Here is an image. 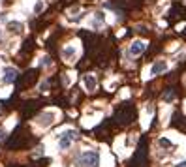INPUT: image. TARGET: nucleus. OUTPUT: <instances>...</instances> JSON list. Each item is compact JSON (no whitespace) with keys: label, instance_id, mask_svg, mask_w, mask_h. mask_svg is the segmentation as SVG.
I'll list each match as a JSON object with an SVG mask.
<instances>
[{"label":"nucleus","instance_id":"f03ea898","mask_svg":"<svg viewBox=\"0 0 186 167\" xmlns=\"http://www.w3.org/2000/svg\"><path fill=\"white\" fill-rule=\"evenodd\" d=\"M30 141V132H26L25 128H21L19 126L17 130L13 132V135L10 137V141H8V148L10 150H17V148H23V146H26Z\"/></svg>","mask_w":186,"mask_h":167},{"label":"nucleus","instance_id":"2eb2a0df","mask_svg":"<svg viewBox=\"0 0 186 167\" xmlns=\"http://www.w3.org/2000/svg\"><path fill=\"white\" fill-rule=\"evenodd\" d=\"M137 2H139V0H118V4H120V6H124V8H128V10L136 8Z\"/></svg>","mask_w":186,"mask_h":167},{"label":"nucleus","instance_id":"6ab92c4d","mask_svg":"<svg viewBox=\"0 0 186 167\" xmlns=\"http://www.w3.org/2000/svg\"><path fill=\"white\" fill-rule=\"evenodd\" d=\"M177 167H186V161H180V164H177Z\"/></svg>","mask_w":186,"mask_h":167},{"label":"nucleus","instance_id":"a211bd4d","mask_svg":"<svg viewBox=\"0 0 186 167\" xmlns=\"http://www.w3.org/2000/svg\"><path fill=\"white\" fill-rule=\"evenodd\" d=\"M160 145H162V146H173L169 139H160Z\"/></svg>","mask_w":186,"mask_h":167},{"label":"nucleus","instance_id":"dca6fc26","mask_svg":"<svg viewBox=\"0 0 186 167\" xmlns=\"http://www.w3.org/2000/svg\"><path fill=\"white\" fill-rule=\"evenodd\" d=\"M173 98H175V90H173V88H167V90H165V94H164V100H165V101H171Z\"/></svg>","mask_w":186,"mask_h":167},{"label":"nucleus","instance_id":"6e6552de","mask_svg":"<svg viewBox=\"0 0 186 167\" xmlns=\"http://www.w3.org/2000/svg\"><path fill=\"white\" fill-rule=\"evenodd\" d=\"M145 47H147V45H145L143 41H133L132 47H130V53H132V55H141L145 51Z\"/></svg>","mask_w":186,"mask_h":167},{"label":"nucleus","instance_id":"1a4fd4ad","mask_svg":"<svg viewBox=\"0 0 186 167\" xmlns=\"http://www.w3.org/2000/svg\"><path fill=\"white\" fill-rule=\"evenodd\" d=\"M15 79H17V71H15L13 68H8V70L4 71V81H6V83H13Z\"/></svg>","mask_w":186,"mask_h":167},{"label":"nucleus","instance_id":"9d476101","mask_svg":"<svg viewBox=\"0 0 186 167\" xmlns=\"http://www.w3.org/2000/svg\"><path fill=\"white\" fill-rule=\"evenodd\" d=\"M85 85H86V90H90V92H92V90H96V77H94V75H85Z\"/></svg>","mask_w":186,"mask_h":167},{"label":"nucleus","instance_id":"aec40b11","mask_svg":"<svg viewBox=\"0 0 186 167\" xmlns=\"http://www.w3.org/2000/svg\"><path fill=\"white\" fill-rule=\"evenodd\" d=\"M2 139H4V132H0V141H2Z\"/></svg>","mask_w":186,"mask_h":167},{"label":"nucleus","instance_id":"0eeeda50","mask_svg":"<svg viewBox=\"0 0 186 167\" xmlns=\"http://www.w3.org/2000/svg\"><path fill=\"white\" fill-rule=\"evenodd\" d=\"M72 139H75V132L73 130H68V132L62 133V139H60V148H68L72 145Z\"/></svg>","mask_w":186,"mask_h":167},{"label":"nucleus","instance_id":"f257e3e1","mask_svg":"<svg viewBox=\"0 0 186 167\" xmlns=\"http://www.w3.org/2000/svg\"><path fill=\"white\" fill-rule=\"evenodd\" d=\"M113 120L117 122L118 126H126V124H130V122H133L136 120V107H133L132 103H122V105L115 111Z\"/></svg>","mask_w":186,"mask_h":167},{"label":"nucleus","instance_id":"39448f33","mask_svg":"<svg viewBox=\"0 0 186 167\" xmlns=\"http://www.w3.org/2000/svg\"><path fill=\"white\" fill-rule=\"evenodd\" d=\"M36 79H38V70H28V71H25V73L21 75V79L17 81V88H19V90H25V86L34 85V83H36Z\"/></svg>","mask_w":186,"mask_h":167},{"label":"nucleus","instance_id":"4468645a","mask_svg":"<svg viewBox=\"0 0 186 167\" xmlns=\"http://www.w3.org/2000/svg\"><path fill=\"white\" fill-rule=\"evenodd\" d=\"M34 49V41H32V38H28L25 43H23V47H21V51L23 53H30V51Z\"/></svg>","mask_w":186,"mask_h":167},{"label":"nucleus","instance_id":"7ed1b4c3","mask_svg":"<svg viewBox=\"0 0 186 167\" xmlns=\"http://www.w3.org/2000/svg\"><path fill=\"white\" fill-rule=\"evenodd\" d=\"M130 167H147V139H141V145L137 146L136 154H133Z\"/></svg>","mask_w":186,"mask_h":167},{"label":"nucleus","instance_id":"f3484780","mask_svg":"<svg viewBox=\"0 0 186 167\" xmlns=\"http://www.w3.org/2000/svg\"><path fill=\"white\" fill-rule=\"evenodd\" d=\"M73 55H75V49H73V47L64 49V58H70V57H73Z\"/></svg>","mask_w":186,"mask_h":167},{"label":"nucleus","instance_id":"412c9836","mask_svg":"<svg viewBox=\"0 0 186 167\" xmlns=\"http://www.w3.org/2000/svg\"><path fill=\"white\" fill-rule=\"evenodd\" d=\"M15 167H26V165H15Z\"/></svg>","mask_w":186,"mask_h":167},{"label":"nucleus","instance_id":"ddd939ff","mask_svg":"<svg viewBox=\"0 0 186 167\" xmlns=\"http://www.w3.org/2000/svg\"><path fill=\"white\" fill-rule=\"evenodd\" d=\"M8 30L13 32V34H19L23 30V25H21V23H10V25H8Z\"/></svg>","mask_w":186,"mask_h":167},{"label":"nucleus","instance_id":"f8f14e48","mask_svg":"<svg viewBox=\"0 0 186 167\" xmlns=\"http://www.w3.org/2000/svg\"><path fill=\"white\" fill-rule=\"evenodd\" d=\"M165 68H167V64H165L164 60H160L152 66V73H162V71H165Z\"/></svg>","mask_w":186,"mask_h":167},{"label":"nucleus","instance_id":"4be33fe9","mask_svg":"<svg viewBox=\"0 0 186 167\" xmlns=\"http://www.w3.org/2000/svg\"><path fill=\"white\" fill-rule=\"evenodd\" d=\"M184 36H186V32H184Z\"/></svg>","mask_w":186,"mask_h":167},{"label":"nucleus","instance_id":"9b49d317","mask_svg":"<svg viewBox=\"0 0 186 167\" xmlns=\"http://www.w3.org/2000/svg\"><path fill=\"white\" fill-rule=\"evenodd\" d=\"M53 120H55V115L53 113H45V115H41V120H38V122L41 126H49Z\"/></svg>","mask_w":186,"mask_h":167},{"label":"nucleus","instance_id":"423d86ee","mask_svg":"<svg viewBox=\"0 0 186 167\" xmlns=\"http://www.w3.org/2000/svg\"><path fill=\"white\" fill-rule=\"evenodd\" d=\"M39 105H41L39 101H25V103H23V117H30V115H34L39 109Z\"/></svg>","mask_w":186,"mask_h":167},{"label":"nucleus","instance_id":"20e7f679","mask_svg":"<svg viewBox=\"0 0 186 167\" xmlns=\"http://www.w3.org/2000/svg\"><path fill=\"white\" fill-rule=\"evenodd\" d=\"M98 161H100V158H98V152H94V150H89V152H83L81 156L77 158V161H75V167H98Z\"/></svg>","mask_w":186,"mask_h":167}]
</instances>
